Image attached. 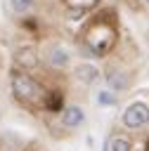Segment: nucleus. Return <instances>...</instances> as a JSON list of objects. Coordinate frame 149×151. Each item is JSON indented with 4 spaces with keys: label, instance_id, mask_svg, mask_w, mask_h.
Here are the masks:
<instances>
[{
    "label": "nucleus",
    "instance_id": "f257e3e1",
    "mask_svg": "<svg viewBox=\"0 0 149 151\" xmlns=\"http://www.w3.org/2000/svg\"><path fill=\"white\" fill-rule=\"evenodd\" d=\"M9 87H12V94L24 104H38L45 99V90L33 76H28V71H21V68L14 71L9 78Z\"/></svg>",
    "mask_w": 149,
    "mask_h": 151
},
{
    "label": "nucleus",
    "instance_id": "f03ea898",
    "mask_svg": "<svg viewBox=\"0 0 149 151\" xmlns=\"http://www.w3.org/2000/svg\"><path fill=\"white\" fill-rule=\"evenodd\" d=\"M123 125L128 130H142L149 125V104L144 101H132L123 111Z\"/></svg>",
    "mask_w": 149,
    "mask_h": 151
},
{
    "label": "nucleus",
    "instance_id": "7ed1b4c3",
    "mask_svg": "<svg viewBox=\"0 0 149 151\" xmlns=\"http://www.w3.org/2000/svg\"><path fill=\"white\" fill-rule=\"evenodd\" d=\"M104 80H106V85H109L111 92H123V90L130 87V76L121 66H109L104 71Z\"/></svg>",
    "mask_w": 149,
    "mask_h": 151
},
{
    "label": "nucleus",
    "instance_id": "20e7f679",
    "mask_svg": "<svg viewBox=\"0 0 149 151\" xmlns=\"http://www.w3.org/2000/svg\"><path fill=\"white\" fill-rule=\"evenodd\" d=\"M45 61H47L52 68H66V66L71 64V52H69L64 45L54 42V45H50V47L45 50Z\"/></svg>",
    "mask_w": 149,
    "mask_h": 151
},
{
    "label": "nucleus",
    "instance_id": "39448f33",
    "mask_svg": "<svg viewBox=\"0 0 149 151\" xmlns=\"http://www.w3.org/2000/svg\"><path fill=\"white\" fill-rule=\"evenodd\" d=\"M59 120H61V125L64 127H80L83 123H85V111L80 109V106H76V104H71V106H66L61 113H59Z\"/></svg>",
    "mask_w": 149,
    "mask_h": 151
},
{
    "label": "nucleus",
    "instance_id": "423d86ee",
    "mask_svg": "<svg viewBox=\"0 0 149 151\" xmlns=\"http://www.w3.org/2000/svg\"><path fill=\"white\" fill-rule=\"evenodd\" d=\"M14 61L21 71H31V68L38 66V52L33 47H19L14 52Z\"/></svg>",
    "mask_w": 149,
    "mask_h": 151
},
{
    "label": "nucleus",
    "instance_id": "0eeeda50",
    "mask_svg": "<svg viewBox=\"0 0 149 151\" xmlns=\"http://www.w3.org/2000/svg\"><path fill=\"white\" fill-rule=\"evenodd\" d=\"M73 78L78 83H83V85H92V83L99 80V68L92 66V64H78L73 68Z\"/></svg>",
    "mask_w": 149,
    "mask_h": 151
},
{
    "label": "nucleus",
    "instance_id": "6e6552de",
    "mask_svg": "<svg viewBox=\"0 0 149 151\" xmlns=\"http://www.w3.org/2000/svg\"><path fill=\"white\" fill-rule=\"evenodd\" d=\"M106 151H132V142L128 137H123V134H116V137L109 139Z\"/></svg>",
    "mask_w": 149,
    "mask_h": 151
},
{
    "label": "nucleus",
    "instance_id": "1a4fd4ad",
    "mask_svg": "<svg viewBox=\"0 0 149 151\" xmlns=\"http://www.w3.org/2000/svg\"><path fill=\"white\" fill-rule=\"evenodd\" d=\"M95 101H97L99 106H111V104H116V94H114L111 90H99L97 97H95Z\"/></svg>",
    "mask_w": 149,
    "mask_h": 151
},
{
    "label": "nucleus",
    "instance_id": "9d476101",
    "mask_svg": "<svg viewBox=\"0 0 149 151\" xmlns=\"http://www.w3.org/2000/svg\"><path fill=\"white\" fill-rule=\"evenodd\" d=\"M9 5L14 9V14H26L33 7V0H9Z\"/></svg>",
    "mask_w": 149,
    "mask_h": 151
}]
</instances>
